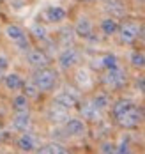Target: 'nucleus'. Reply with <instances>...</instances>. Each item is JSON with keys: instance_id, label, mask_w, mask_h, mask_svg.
I'll return each mask as SVG.
<instances>
[{"instance_id": "25", "label": "nucleus", "mask_w": 145, "mask_h": 154, "mask_svg": "<svg viewBox=\"0 0 145 154\" xmlns=\"http://www.w3.org/2000/svg\"><path fill=\"white\" fill-rule=\"evenodd\" d=\"M25 85V83H23ZM25 91H27V96H37V92H39V89H37V85L35 83H27L25 85Z\"/></svg>"}, {"instance_id": "23", "label": "nucleus", "mask_w": 145, "mask_h": 154, "mask_svg": "<svg viewBox=\"0 0 145 154\" xmlns=\"http://www.w3.org/2000/svg\"><path fill=\"white\" fill-rule=\"evenodd\" d=\"M39 152H65V149L62 145H59V143H48V145H44V147H41L39 149Z\"/></svg>"}, {"instance_id": "1", "label": "nucleus", "mask_w": 145, "mask_h": 154, "mask_svg": "<svg viewBox=\"0 0 145 154\" xmlns=\"http://www.w3.org/2000/svg\"><path fill=\"white\" fill-rule=\"evenodd\" d=\"M32 82L37 85V89L41 92H48L57 83V73L53 69H50V67H41V69L35 71Z\"/></svg>"}, {"instance_id": "4", "label": "nucleus", "mask_w": 145, "mask_h": 154, "mask_svg": "<svg viewBox=\"0 0 145 154\" xmlns=\"http://www.w3.org/2000/svg\"><path fill=\"white\" fill-rule=\"evenodd\" d=\"M76 103H78V94L74 92V91H71V89H65L62 92H59L55 96V106L59 108H73L76 106Z\"/></svg>"}, {"instance_id": "11", "label": "nucleus", "mask_w": 145, "mask_h": 154, "mask_svg": "<svg viewBox=\"0 0 145 154\" xmlns=\"http://www.w3.org/2000/svg\"><path fill=\"white\" fill-rule=\"evenodd\" d=\"M13 128L16 131H27L30 128V115H29V110L27 112H16L14 119H13Z\"/></svg>"}, {"instance_id": "13", "label": "nucleus", "mask_w": 145, "mask_h": 154, "mask_svg": "<svg viewBox=\"0 0 145 154\" xmlns=\"http://www.w3.org/2000/svg\"><path fill=\"white\" fill-rule=\"evenodd\" d=\"M4 83H5V87L9 91H20L25 82H23V78L20 76L18 73H9V75H5V78H4Z\"/></svg>"}, {"instance_id": "7", "label": "nucleus", "mask_w": 145, "mask_h": 154, "mask_svg": "<svg viewBox=\"0 0 145 154\" xmlns=\"http://www.w3.org/2000/svg\"><path fill=\"white\" fill-rule=\"evenodd\" d=\"M27 62H29L32 67H35V69H41V67H48L50 59L46 57L44 51H41V50H37V48H32V50L27 51Z\"/></svg>"}, {"instance_id": "17", "label": "nucleus", "mask_w": 145, "mask_h": 154, "mask_svg": "<svg viewBox=\"0 0 145 154\" xmlns=\"http://www.w3.org/2000/svg\"><path fill=\"white\" fill-rule=\"evenodd\" d=\"M133 106H134V105H133V101H129V99H120V101H117V103L113 105V108H112L113 117H115V119L120 117L122 113H126V112L131 110Z\"/></svg>"}, {"instance_id": "3", "label": "nucleus", "mask_w": 145, "mask_h": 154, "mask_svg": "<svg viewBox=\"0 0 145 154\" xmlns=\"http://www.w3.org/2000/svg\"><path fill=\"white\" fill-rule=\"evenodd\" d=\"M103 83L106 87H112V89H120L126 83V75H124V71L120 67L106 69V75L103 76Z\"/></svg>"}, {"instance_id": "19", "label": "nucleus", "mask_w": 145, "mask_h": 154, "mask_svg": "<svg viewBox=\"0 0 145 154\" xmlns=\"http://www.w3.org/2000/svg\"><path fill=\"white\" fill-rule=\"evenodd\" d=\"M13 108H14V112H27L29 110V96L27 94H18V96H14Z\"/></svg>"}, {"instance_id": "26", "label": "nucleus", "mask_w": 145, "mask_h": 154, "mask_svg": "<svg viewBox=\"0 0 145 154\" xmlns=\"http://www.w3.org/2000/svg\"><path fill=\"white\" fill-rule=\"evenodd\" d=\"M101 152H115V145L112 142H104L101 145Z\"/></svg>"}, {"instance_id": "8", "label": "nucleus", "mask_w": 145, "mask_h": 154, "mask_svg": "<svg viewBox=\"0 0 145 154\" xmlns=\"http://www.w3.org/2000/svg\"><path fill=\"white\" fill-rule=\"evenodd\" d=\"M43 16L50 23H60V21H64L65 18H67V13H65L64 7H60V5H48L44 9Z\"/></svg>"}, {"instance_id": "10", "label": "nucleus", "mask_w": 145, "mask_h": 154, "mask_svg": "<svg viewBox=\"0 0 145 154\" xmlns=\"http://www.w3.org/2000/svg\"><path fill=\"white\" fill-rule=\"evenodd\" d=\"M65 131L71 137H81V135H85L87 126L81 119H67L65 121Z\"/></svg>"}, {"instance_id": "18", "label": "nucleus", "mask_w": 145, "mask_h": 154, "mask_svg": "<svg viewBox=\"0 0 145 154\" xmlns=\"http://www.w3.org/2000/svg\"><path fill=\"white\" fill-rule=\"evenodd\" d=\"M18 147L21 149V151H27V152H30L35 149V140H34L32 135H29V133H23L20 140H18Z\"/></svg>"}, {"instance_id": "5", "label": "nucleus", "mask_w": 145, "mask_h": 154, "mask_svg": "<svg viewBox=\"0 0 145 154\" xmlns=\"http://www.w3.org/2000/svg\"><path fill=\"white\" fill-rule=\"evenodd\" d=\"M78 60H80L78 51H76L74 48H65L64 51L59 55V67L64 69V71H67V69H71L73 66H76Z\"/></svg>"}, {"instance_id": "9", "label": "nucleus", "mask_w": 145, "mask_h": 154, "mask_svg": "<svg viewBox=\"0 0 145 154\" xmlns=\"http://www.w3.org/2000/svg\"><path fill=\"white\" fill-rule=\"evenodd\" d=\"M76 35H80L83 39H90L92 37V32H94V25L89 18H80L76 21V27H74Z\"/></svg>"}, {"instance_id": "27", "label": "nucleus", "mask_w": 145, "mask_h": 154, "mask_svg": "<svg viewBox=\"0 0 145 154\" xmlns=\"http://www.w3.org/2000/svg\"><path fill=\"white\" fill-rule=\"evenodd\" d=\"M7 67H9V59L4 53H0V71H7Z\"/></svg>"}, {"instance_id": "16", "label": "nucleus", "mask_w": 145, "mask_h": 154, "mask_svg": "<svg viewBox=\"0 0 145 154\" xmlns=\"http://www.w3.org/2000/svg\"><path fill=\"white\" fill-rule=\"evenodd\" d=\"M99 27H101V32H103L104 35H113V34L119 32V23H117L113 18H104V20H101Z\"/></svg>"}, {"instance_id": "21", "label": "nucleus", "mask_w": 145, "mask_h": 154, "mask_svg": "<svg viewBox=\"0 0 145 154\" xmlns=\"http://www.w3.org/2000/svg\"><path fill=\"white\" fill-rule=\"evenodd\" d=\"M99 62H101V66H103L104 69H115V67H119V59H117L113 53H106Z\"/></svg>"}, {"instance_id": "12", "label": "nucleus", "mask_w": 145, "mask_h": 154, "mask_svg": "<svg viewBox=\"0 0 145 154\" xmlns=\"http://www.w3.org/2000/svg\"><path fill=\"white\" fill-rule=\"evenodd\" d=\"M99 115H101V110H99L92 101H89V103H85V105L81 106V117L87 119V121H97Z\"/></svg>"}, {"instance_id": "2", "label": "nucleus", "mask_w": 145, "mask_h": 154, "mask_svg": "<svg viewBox=\"0 0 145 154\" xmlns=\"http://www.w3.org/2000/svg\"><path fill=\"white\" fill-rule=\"evenodd\" d=\"M138 35H140V25L136 21H126L119 27V37L126 45L134 43L138 39Z\"/></svg>"}, {"instance_id": "28", "label": "nucleus", "mask_w": 145, "mask_h": 154, "mask_svg": "<svg viewBox=\"0 0 145 154\" xmlns=\"http://www.w3.org/2000/svg\"><path fill=\"white\" fill-rule=\"evenodd\" d=\"M136 85H138V89H140L142 92H145V78H140V80L136 82Z\"/></svg>"}, {"instance_id": "20", "label": "nucleus", "mask_w": 145, "mask_h": 154, "mask_svg": "<svg viewBox=\"0 0 145 154\" xmlns=\"http://www.w3.org/2000/svg\"><path fill=\"white\" fill-rule=\"evenodd\" d=\"M129 62H131L133 67L143 69L145 67V53L143 51H131V55H129Z\"/></svg>"}, {"instance_id": "24", "label": "nucleus", "mask_w": 145, "mask_h": 154, "mask_svg": "<svg viewBox=\"0 0 145 154\" xmlns=\"http://www.w3.org/2000/svg\"><path fill=\"white\" fill-rule=\"evenodd\" d=\"M32 35L35 39H44V37H46V29H44L43 25L35 23V25H32Z\"/></svg>"}, {"instance_id": "22", "label": "nucleus", "mask_w": 145, "mask_h": 154, "mask_svg": "<svg viewBox=\"0 0 145 154\" xmlns=\"http://www.w3.org/2000/svg\"><path fill=\"white\" fill-rule=\"evenodd\" d=\"M92 103L96 105L99 110H104V108L110 105V97H108V94H104V92H99L94 96V99H92Z\"/></svg>"}, {"instance_id": "14", "label": "nucleus", "mask_w": 145, "mask_h": 154, "mask_svg": "<svg viewBox=\"0 0 145 154\" xmlns=\"http://www.w3.org/2000/svg\"><path fill=\"white\" fill-rule=\"evenodd\" d=\"M4 32H5L7 39H11V41H14V43H18V41H23V39L27 37L25 30H23L21 27H18V25H7Z\"/></svg>"}, {"instance_id": "6", "label": "nucleus", "mask_w": 145, "mask_h": 154, "mask_svg": "<svg viewBox=\"0 0 145 154\" xmlns=\"http://www.w3.org/2000/svg\"><path fill=\"white\" fill-rule=\"evenodd\" d=\"M140 121H142V115H140V112L134 106L131 108V110H128L126 113H122L120 117H117V122L120 124L122 128H126V129L136 128V126L140 124Z\"/></svg>"}, {"instance_id": "15", "label": "nucleus", "mask_w": 145, "mask_h": 154, "mask_svg": "<svg viewBox=\"0 0 145 154\" xmlns=\"http://www.w3.org/2000/svg\"><path fill=\"white\" fill-rule=\"evenodd\" d=\"M76 83H78V87H81V89H89V87L92 85L90 71H89V69H85V67L78 69V71H76Z\"/></svg>"}]
</instances>
